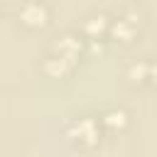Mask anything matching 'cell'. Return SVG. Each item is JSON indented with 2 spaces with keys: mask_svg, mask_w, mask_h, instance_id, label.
Returning <instances> with one entry per match:
<instances>
[{
  "mask_svg": "<svg viewBox=\"0 0 157 157\" xmlns=\"http://www.w3.org/2000/svg\"><path fill=\"white\" fill-rule=\"evenodd\" d=\"M25 20H27L29 25H42V22H44V10L37 7V5H29V7L25 10Z\"/></svg>",
  "mask_w": 157,
  "mask_h": 157,
  "instance_id": "6da1fadb",
  "label": "cell"
}]
</instances>
